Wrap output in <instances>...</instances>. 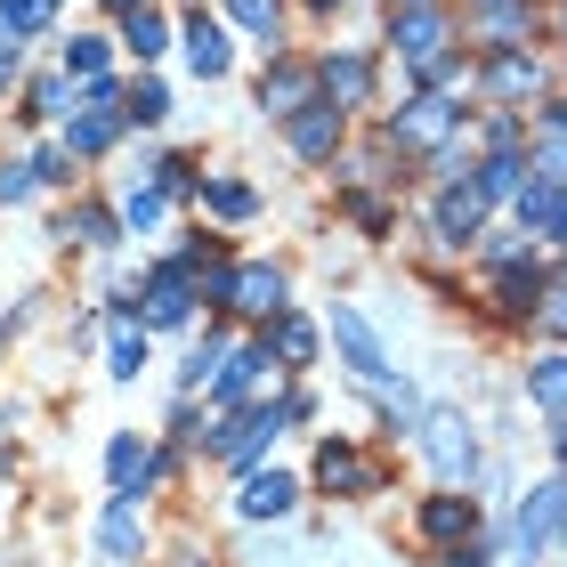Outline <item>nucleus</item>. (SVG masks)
<instances>
[{"label": "nucleus", "instance_id": "1", "mask_svg": "<svg viewBox=\"0 0 567 567\" xmlns=\"http://www.w3.org/2000/svg\"><path fill=\"white\" fill-rule=\"evenodd\" d=\"M559 535H567V478H544V486L519 503V559L535 567V559L559 544Z\"/></svg>", "mask_w": 567, "mask_h": 567}, {"label": "nucleus", "instance_id": "2", "mask_svg": "<svg viewBox=\"0 0 567 567\" xmlns=\"http://www.w3.org/2000/svg\"><path fill=\"white\" fill-rule=\"evenodd\" d=\"M422 446H430V471L446 478V486H471L478 437H471V422H462V414H430V422H422Z\"/></svg>", "mask_w": 567, "mask_h": 567}, {"label": "nucleus", "instance_id": "3", "mask_svg": "<svg viewBox=\"0 0 567 567\" xmlns=\"http://www.w3.org/2000/svg\"><path fill=\"white\" fill-rule=\"evenodd\" d=\"M97 551H106L114 567H131L146 551V495H114L106 511H97Z\"/></svg>", "mask_w": 567, "mask_h": 567}, {"label": "nucleus", "instance_id": "4", "mask_svg": "<svg viewBox=\"0 0 567 567\" xmlns=\"http://www.w3.org/2000/svg\"><path fill=\"white\" fill-rule=\"evenodd\" d=\"M284 422H292V414H284V405H260V414L227 422V430L212 437V454H219V462H236V471H251V462H260V454L276 446V430H284Z\"/></svg>", "mask_w": 567, "mask_h": 567}, {"label": "nucleus", "instance_id": "5", "mask_svg": "<svg viewBox=\"0 0 567 567\" xmlns=\"http://www.w3.org/2000/svg\"><path fill=\"white\" fill-rule=\"evenodd\" d=\"M332 349L349 357V373H357V381H390V357H381V341H373V324L357 317L349 300H332Z\"/></svg>", "mask_w": 567, "mask_h": 567}, {"label": "nucleus", "instance_id": "6", "mask_svg": "<svg viewBox=\"0 0 567 567\" xmlns=\"http://www.w3.org/2000/svg\"><path fill=\"white\" fill-rule=\"evenodd\" d=\"M195 317V260H163L154 268V284H146V324H187Z\"/></svg>", "mask_w": 567, "mask_h": 567}, {"label": "nucleus", "instance_id": "7", "mask_svg": "<svg viewBox=\"0 0 567 567\" xmlns=\"http://www.w3.org/2000/svg\"><path fill=\"white\" fill-rule=\"evenodd\" d=\"M106 478H114V495H146V486L163 478V454H154L138 430H114V446H106Z\"/></svg>", "mask_w": 567, "mask_h": 567}, {"label": "nucleus", "instance_id": "8", "mask_svg": "<svg viewBox=\"0 0 567 567\" xmlns=\"http://www.w3.org/2000/svg\"><path fill=\"white\" fill-rule=\"evenodd\" d=\"M260 381H276V349L268 341H244V349H227V365H219V381H212V398L219 405H244Z\"/></svg>", "mask_w": 567, "mask_h": 567}, {"label": "nucleus", "instance_id": "9", "mask_svg": "<svg viewBox=\"0 0 567 567\" xmlns=\"http://www.w3.org/2000/svg\"><path fill=\"white\" fill-rule=\"evenodd\" d=\"M317 486H332V495H373L381 471L349 446V437H324V446H317Z\"/></svg>", "mask_w": 567, "mask_h": 567}, {"label": "nucleus", "instance_id": "10", "mask_svg": "<svg viewBox=\"0 0 567 567\" xmlns=\"http://www.w3.org/2000/svg\"><path fill=\"white\" fill-rule=\"evenodd\" d=\"M390 138L398 146H446L454 138V106H446V97H414V106L390 114Z\"/></svg>", "mask_w": 567, "mask_h": 567}, {"label": "nucleus", "instance_id": "11", "mask_svg": "<svg viewBox=\"0 0 567 567\" xmlns=\"http://www.w3.org/2000/svg\"><path fill=\"white\" fill-rule=\"evenodd\" d=\"M519 227L567 244V178H535V187H519Z\"/></svg>", "mask_w": 567, "mask_h": 567}, {"label": "nucleus", "instance_id": "12", "mask_svg": "<svg viewBox=\"0 0 567 567\" xmlns=\"http://www.w3.org/2000/svg\"><path fill=\"white\" fill-rule=\"evenodd\" d=\"M308 90H317V82H308V65H268L260 73V114H276V122H292L300 106H317V97H308Z\"/></svg>", "mask_w": 567, "mask_h": 567}, {"label": "nucleus", "instance_id": "13", "mask_svg": "<svg viewBox=\"0 0 567 567\" xmlns=\"http://www.w3.org/2000/svg\"><path fill=\"white\" fill-rule=\"evenodd\" d=\"M292 495H300V486L284 478V471H244L236 511H244V519H284V511H292Z\"/></svg>", "mask_w": 567, "mask_h": 567}, {"label": "nucleus", "instance_id": "14", "mask_svg": "<svg viewBox=\"0 0 567 567\" xmlns=\"http://www.w3.org/2000/svg\"><path fill=\"white\" fill-rule=\"evenodd\" d=\"M332 146H341V106H300L292 114V154L300 163H332Z\"/></svg>", "mask_w": 567, "mask_h": 567}, {"label": "nucleus", "instance_id": "15", "mask_svg": "<svg viewBox=\"0 0 567 567\" xmlns=\"http://www.w3.org/2000/svg\"><path fill=\"white\" fill-rule=\"evenodd\" d=\"M227 58H236V49H227L219 24H212V17H187V73H195V82H219Z\"/></svg>", "mask_w": 567, "mask_h": 567}, {"label": "nucleus", "instance_id": "16", "mask_svg": "<svg viewBox=\"0 0 567 567\" xmlns=\"http://www.w3.org/2000/svg\"><path fill=\"white\" fill-rule=\"evenodd\" d=\"M227 308H244V317H284V276L276 268H236Z\"/></svg>", "mask_w": 567, "mask_h": 567}, {"label": "nucleus", "instance_id": "17", "mask_svg": "<svg viewBox=\"0 0 567 567\" xmlns=\"http://www.w3.org/2000/svg\"><path fill=\"white\" fill-rule=\"evenodd\" d=\"M471 527H478L471 495H430V503H422V535H430V544H462Z\"/></svg>", "mask_w": 567, "mask_h": 567}, {"label": "nucleus", "instance_id": "18", "mask_svg": "<svg viewBox=\"0 0 567 567\" xmlns=\"http://www.w3.org/2000/svg\"><path fill=\"white\" fill-rule=\"evenodd\" d=\"M390 41H398V58H414V65H430V58H437V41H446V17H437V9H405Z\"/></svg>", "mask_w": 567, "mask_h": 567}, {"label": "nucleus", "instance_id": "19", "mask_svg": "<svg viewBox=\"0 0 567 567\" xmlns=\"http://www.w3.org/2000/svg\"><path fill=\"white\" fill-rule=\"evenodd\" d=\"M478 219H486L478 178H471V187H454L446 203H437V236H446V244H471V236H478Z\"/></svg>", "mask_w": 567, "mask_h": 567}, {"label": "nucleus", "instance_id": "20", "mask_svg": "<svg viewBox=\"0 0 567 567\" xmlns=\"http://www.w3.org/2000/svg\"><path fill=\"white\" fill-rule=\"evenodd\" d=\"M527 398L544 405V414L567 422V349H559V357H535V365H527Z\"/></svg>", "mask_w": 567, "mask_h": 567}, {"label": "nucleus", "instance_id": "21", "mask_svg": "<svg viewBox=\"0 0 567 567\" xmlns=\"http://www.w3.org/2000/svg\"><path fill=\"white\" fill-rule=\"evenodd\" d=\"M163 212H171V187L163 178H131V195H122V227H163Z\"/></svg>", "mask_w": 567, "mask_h": 567}, {"label": "nucleus", "instance_id": "22", "mask_svg": "<svg viewBox=\"0 0 567 567\" xmlns=\"http://www.w3.org/2000/svg\"><path fill=\"white\" fill-rule=\"evenodd\" d=\"M324 90H332V106H365L373 65H365V58H324Z\"/></svg>", "mask_w": 567, "mask_h": 567}, {"label": "nucleus", "instance_id": "23", "mask_svg": "<svg viewBox=\"0 0 567 567\" xmlns=\"http://www.w3.org/2000/svg\"><path fill=\"white\" fill-rule=\"evenodd\" d=\"M276 365H308V357H317V324H308V317H292V308H284V317H276Z\"/></svg>", "mask_w": 567, "mask_h": 567}, {"label": "nucleus", "instance_id": "24", "mask_svg": "<svg viewBox=\"0 0 567 567\" xmlns=\"http://www.w3.org/2000/svg\"><path fill=\"white\" fill-rule=\"evenodd\" d=\"M219 365H227V332H203V341H195V357H187V365H178V390H203V381H219Z\"/></svg>", "mask_w": 567, "mask_h": 567}, {"label": "nucleus", "instance_id": "25", "mask_svg": "<svg viewBox=\"0 0 567 567\" xmlns=\"http://www.w3.org/2000/svg\"><path fill=\"white\" fill-rule=\"evenodd\" d=\"M203 212H212V219H251L260 195H251L244 178H212V187H203Z\"/></svg>", "mask_w": 567, "mask_h": 567}, {"label": "nucleus", "instance_id": "26", "mask_svg": "<svg viewBox=\"0 0 567 567\" xmlns=\"http://www.w3.org/2000/svg\"><path fill=\"white\" fill-rule=\"evenodd\" d=\"M122 41H131V58H163V49H171V24L154 17V9H131V17H122Z\"/></svg>", "mask_w": 567, "mask_h": 567}, {"label": "nucleus", "instance_id": "27", "mask_svg": "<svg viewBox=\"0 0 567 567\" xmlns=\"http://www.w3.org/2000/svg\"><path fill=\"white\" fill-rule=\"evenodd\" d=\"M114 381H138L146 373V332L131 324V317H114V365H106Z\"/></svg>", "mask_w": 567, "mask_h": 567}, {"label": "nucleus", "instance_id": "28", "mask_svg": "<svg viewBox=\"0 0 567 567\" xmlns=\"http://www.w3.org/2000/svg\"><path fill=\"white\" fill-rule=\"evenodd\" d=\"M519 178H527V163H519V154H511V146H503V154H495V163H486V171H478V195H486V203H503V195H519Z\"/></svg>", "mask_w": 567, "mask_h": 567}, {"label": "nucleus", "instance_id": "29", "mask_svg": "<svg viewBox=\"0 0 567 567\" xmlns=\"http://www.w3.org/2000/svg\"><path fill=\"white\" fill-rule=\"evenodd\" d=\"M65 73H73V82H106V41L73 33V41H65Z\"/></svg>", "mask_w": 567, "mask_h": 567}, {"label": "nucleus", "instance_id": "30", "mask_svg": "<svg viewBox=\"0 0 567 567\" xmlns=\"http://www.w3.org/2000/svg\"><path fill=\"white\" fill-rule=\"evenodd\" d=\"M58 236H82V244H97V251H106V244L122 236V219H114V212H97V203H90V212H73V219L58 227Z\"/></svg>", "mask_w": 567, "mask_h": 567}, {"label": "nucleus", "instance_id": "31", "mask_svg": "<svg viewBox=\"0 0 567 567\" xmlns=\"http://www.w3.org/2000/svg\"><path fill=\"white\" fill-rule=\"evenodd\" d=\"M41 195V171L33 163H0V203H9V212H17V203H33Z\"/></svg>", "mask_w": 567, "mask_h": 567}, {"label": "nucleus", "instance_id": "32", "mask_svg": "<svg viewBox=\"0 0 567 567\" xmlns=\"http://www.w3.org/2000/svg\"><path fill=\"white\" fill-rule=\"evenodd\" d=\"M49 17H58L49 0H0V24H9V33H41Z\"/></svg>", "mask_w": 567, "mask_h": 567}, {"label": "nucleus", "instance_id": "33", "mask_svg": "<svg viewBox=\"0 0 567 567\" xmlns=\"http://www.w3.org/2000/svg\"><path fill=\"white\" fill-rule=\"evenodd\" d=\"M486 90H495V97H519V90H535V65H527V58H503L495 73H486Z\"/></svg>", "mask_w": 567, "mask_h": 567}, {"label": "nucleus", "instance_id": "34", "mask_svg": "<svg viewBox=\"0 0 567 567\" xmlns=\"http://www.w3.org/2000/svg\"><path fill=\"white\" fill-rule=\"evenodd\" d=\"M163 114H171V90L163 82H138L131 90V122H163Z\"/></svg>", "mask_w": 567, "mask_h": 567}, {"label": "nucleus", "instance_id": "35", "mask_svg": "<svg viewBox=\"0 0 567 567\" xmlns=\"http://www.w3.org/2000/svg\"><path fill=\"white\" fill-rule=\"evenodd\" d=\"M24 114H65V73H41V82H33V106H24Z\"/></svg>", "mask_w": 567, "mask_h": 567}, {"label": "nucleus", "instance_id": "36", "mask_svg": "<svg viewBox=\"0 0 567 567\" xmlns=\"http://www.w3.org/2000/svg\"><path fill=\"white\" fill-rule=\"evenodd\" d=\"M33 171H41V187H65V178H73V154H58V146H49Z\"/></svg>", "mask_w": 567, "mask_h": 567}, {"label": "nucleus", "instance_id": "37", "mask_svg": "<svg viewBox=\"0 0 567 567\" xmlns=\"http://www.w3.org/2000/svg\"><path fill=\"white\" fill-rule=\"evenodd\" d=\"M349 212H357V227H365V236H381V227H390V212H381V203H365V195H357Z\"/></svg>", "mask_w": 567, "mask_h": 567}, {"label": "nucleus", "instance_id": "38", "mask_svg": "<svg viewBox=\"0 0 567 567\" xmlns=\"http://www.w3.org/2000/svg\"><path fill=\"white\" fill-rule=\"evenodd\" d=\"M544 178H567V138H551V146H544Z\"/></svg>", "mask_w": 567, "mask_h": 567}, {"label": "nucleus", "instance_id": "39", "mask_svg": "<svg viewBox=\"0 0 567 567\" xmlns=\"http://www.w3.org/2000/svg\"><path fill=\"white\" fill-rule=\"evenodd\" d=\"M535 317H544L551 332H567V292H551V308H535Z\"/></svg>", "mask_w": 567, "mask_h": 567}, {"label": "nucleus", "instance_id": "40", "mask_svg": "<svg viewBox=\"0 0 567 567\" xmlns=\"http://www.w3.org/2000/svg\"><path fill=\"white\" fill-rule=\"evenodd\" d=\"M17 65H24V49L9 41V49H0V90H9V73H17Z\"/></svg>", "mask_w": 567, "mask_h": 567}, {"label": "nucleus", "instance_id": "41", "mask_svg": "<svg viewBox=\"0 0 567 567\" xmlns=\"http://www.w3.org/2000/svg\"><path fill=\"white\" fill-rule=\"evenodd\" d=\"M446 567H486V551H454V559H446Z\"/></svg>", "mask_w": 567, "mask_h": 567}, {"label": "nucleus", "instance_id": "42", "mask_svg": "<svg viewBox=\"0 0 567 567\" xmlns=\"http://www.w3.org/2000/svg\"><path fill=\"white\" fill-rule=\"evenodd\" d=\"M171 567H212V559H203V551H178V559H171Z\"/></svg>", "mask_w": 567, "mask_h": 567}, {"label": "nucleus", "instance_id": "43", "mask_svg": "<svg viewBox=\"0 0 567 567\" xmlns=\"http://www.w3.org/2000/svg\"><path fill=\"white\" fill-rule=\"evenodd\" d=\"M106 9H122V17H131V9H146V0H106Z\"/></svg>", "mask_w": 567, "mask_h": 567}, {"label": "nucleus", "instance_id": "44", "mask_svg": "<svg viewBox=\"0 0 567 567\" xmlns=\"http://www.w3.org/2000/svg\"><path fill=\"white\" fill-rule=\"evenodd\" d=\"M0 349H9V317H0Z\"/></svg>", "mask_w": 567, "mask_h": 567}, {"label": "nucleus", "instance_id": "45", "mask_svg": "<svg viewBox=\"0 0 567 567\" xmlns=\"http://www.w3.org/2000/svg\"><path fill=\"white\" fill-rule=\"evenodd\" d=\"M308 9H332V0H308Z\"/></svg>", "mask_w": 567, "mask_h": 567}, {"label": "nucleus", "instance_id": "46", "mask_svg": "<svg viewBox=\"0 0 567 567\" xmlns=\"http://www.w3.org/2000/svg\"><path fill=\"white\" fill-rule=\"evenodd\" d=\"M559 131H567V106H559Z\"/></svg>", "mask_w": 567, "mask_h": 567}, {"label": "nucleus", "instance_id": "47", "mask_svg": "<svg viewBox=\"0 0 567 567\" xmlns=\"http://www.w3.org/2000/svg\"><path fill=\"white\" fill-rule=\"evenodd\" d=\"M405 9H422V0H405Z\"/></svg>", "mask_w": 567, "mask_h": 567}]
</instances>
